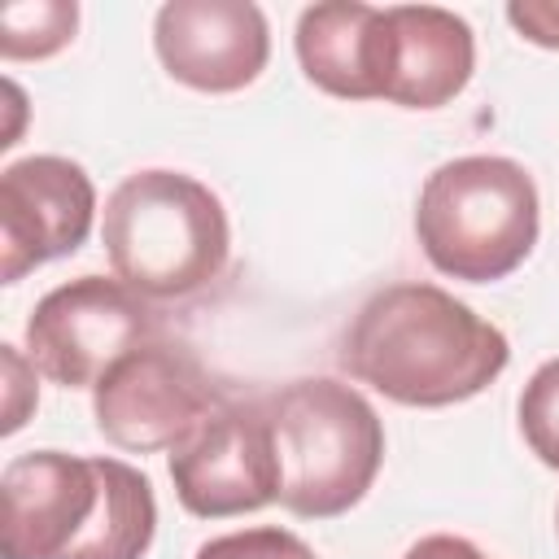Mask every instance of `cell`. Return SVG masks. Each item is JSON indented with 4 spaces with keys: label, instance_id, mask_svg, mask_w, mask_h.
Wrapping results in <instances>:
<instances>
[{
    "label": "cell",
    "instance_id": "obj_15",
    "mask_svg": "<svg viewBox=\"0 0 559 559\" xmlns=\"http://www.w3.org/2000/svg\"><path fill=\"white\" fill-rule=\"evenodd\" d=\"M197 559H314V550L297 533L262 524V528H240V533L201 542Z\"/></svg>",
    "mask_w": 559,
    "mask_h": 559
},
{
    "label": "cell",
    "instance_id": "obj_10",
    "mask_svg": "<svg viewBox=\"0 0 559 559\" xmlns=\"http://www.w3.org/2000/svg\"><path fill=\"white\" fill-rule=\"evenodd\" d=\"M153 48L175 83L227 96L266 70L271 31L249 0H170L153 17Z\"/></svg>",
    "mask_w": 559,
    "mask_h": 559
},
{
    "label": "cell",
    "instance_id": "obj_19",
    "mask_svg": "<svg viewBox=\"0 0 559 559\" xmlns=\"http://www.w3.org/2000/svg\"><path fill=\"white\" fill-rule=\"evenodd\" d=\"M555 528H559V511H555Z\"/></svg>",
    "mask_w": 559,
    "mask_h": 559
},
{
    "label": "cell",
    "instance_id": "obj_11",
    "mask_svg": "<svg viewBox=\"0 0 559 559\" xmlns=\"http://www.w3.org/2000/svg\"><path fill=\"white\" fill-rule=\"evenodd\" d=\"M389 79L384 100L402 109L450 105L476 70L472 26L441 4H389Z\"/></svg>",
    "mask_w": 559,
    "mask_h": 559
},
{
    "label": "cell",
    "instance_id": "obj_13",
    "mask_svg": "<svg viewBox=\"0 0 559 559\" xmlns=\"http://www.w3.org/2000/svg\"><path fill=\"white\" fill-rule=\"evenodd\" d=\"M79 31L74 0H13L0 9V57L44 61L61 52Z\"/></svg>",
    "mask_w": 559,
    "mask_h": 559
},
{
    "label": "cell",
    "instance_id": "obj_8",
    "mask_svg": "<svg viewBox=\"0 0 559 559\" xmlns=\"http://www.w3.org/2000/svg\"><path fill=\"white\" fill-rule=\"evenodd\" d=\"M170 485L183 511L201 520L262 511L280 502V454L275 437L258 402L223 397L175 450H170Z\"/></svg>",
    "mask_w": 559,
    "mask_h": 559
},
{
    "label": "cell",
    "instance_id": "obj_9",
    "mask_svg": "<svg viewBox=\"0 0 559 559\" xmlns=\"http://www.w3.org/2000/svg\"><path fill=\"white\" fill-rule=\"evenodd\" d=\"M96 218L92 175L57 153H31L0 170V280L74 253Z\"/></svg>",
    "mask_w": 559,
    "mask_h": 559
},
{
    "label": "cell",
    "instance_id": "obj_17",
    "mask_svg": "<svg viewBox=\"0 0 559 559\" xmlns=\"http://www.w3.org/2000/svg\"><path fill=\"white\" fill-rule=\"evenodd\" d=\"M507 22L520 31V39L559 52V0H511Z\"/></svg>",
    "mask_w": 559,
    "mask_h": 559
},
{
    "label": "cell",
    "instance_id": "obj_16",
    "mask_svg": "<svg viewBox=\"0 0 559 559\" xmlns=\"http://www.w3.org/2000/svg\"><path fill=\"white\" fill-rule=\"evenodd\" d=\"M0 358H4V384H9V397H4V437H13L26 424V415L39 406V389H35V362L17 345H0Z\"/></svg>",
    "mask_w": 559,
    "mask_h": 559
},
{
    "label": "cell",
    "instance_id": "obj_3",
    "mask_svg": "<svg viewBox=\"0 0 559 559\" xmlns=\"http://www.w3.org/2000/svg\"><path fill=\"white\" fill-rule=\"evenodd\" d=\"M105 258L144 301H183L223 280L231 223L218 192L183 170L148 166L127 175L100 218Z\"/></svg>",
    "mask_w": 559,
    "mask_h": 559
},
{
    "label": "cell",
    "instance_id": "obj_5",
    "mask_svg": "<svg viewBox=\"0 0 559 559\" xmlns=\"http://www.w3.org/2000/svg\"><path fill=\"white\" fill-rule=\"evenodd\" d=\"M542 201L533 175L515 157L467 153L441 162L415 201V236L424 258L467 284L507 280L533 253Z\"/></svg>",
    "mask_w": 559,
    "mask_h": 559
},
{
    "label": "cell",
    "instance_id": "obj_12",
    "mask_svg": "<svg viewBox=\"0 0 559 559\" xmlns=\"http://www.w3.org/2000/svg\"><path fill=\"white\" fill-rule=\"evenodd\" d=\"M301 74L341 100H384L389 79V22L384 9L362 0H323L297 17Z\"/></svg>",
    "mask_w": 559,
    "mask_h": 559
},
{
    "label": "cell",
    "instance_id": "obj_7",
    "mask_svg": "<svg viewBox=\"0 0 559 559\" xmlns=\"http://www.w3.org/2000/svg\"><path fill=\"white\" fill-rule=\"evenodd\" d=\"M162 336L153 306L122 280L79 275L44 293L26 319V358L61 389H96V380L135 345Z\"/></svg>",
    "mask_w": 559,
    "mask_h": 559
},
{
    "label": "cell",
    "instance_id": "obj_6",
    "mask_svg": "<svg viewBox=\"0 0 559 559\" xmlns=\"http://www.w3.org/2000/svg\"><path fill=\"white\" fill-rule=\"evenodd\" d=\"M218 402L223 389L201 367V358L166 336L122 354L92 389L100 437L131 454L175 450Z\"/></svg>",
    "mask_w": 559,
    "mask_h": 559
},
{
    "label": "cell",
    "instance_id": "obj_1",
    "mask_svg": "<svg viewBox=\"0 0 559 559\" xmlns=\"http://www.w3.org/2000/svg\"><path fill=\"white\" fill-rule=\"evenodd\" d=\"M507 362L502 328L424 280L376 288L341 332V367L397 406H459Z\"/></svg>",
    "mask_w": 559,
    "mask_h": 559
},
{
    "label": "cell",
    "instance_id": "obj_14",
    "mask_svg": "<svg viewBox=\"0 0 559 559\" xmlns=\"http://www.w3.org/2000/svg\"><path fill=\"white\" fill-rule=\"evenodd\" d=\"M515 415H520V432H524L528 450L546 467L559 472V358H546L528 376Z\"/></svg>",
    "mask_w": 559,
    "mask_h": 559
},
{
    "label": "cell",
    "instance_id": "obj_4",
    "mask_svg": "<svg viewBox=\"0 0 559 559\" xmlns=\"http://www.w3.org/2000/svg\"><path fill=\"white\" fill-rule=\"evenodd\" d=\"M262 411L280 454L284 511L332 520L367 498L384 463V424L354 384L306 376L266 393Z\"/></svg>",
    "mask_w": 559,
    "mask_h": 559
},
{
    "label": "cell",
    "instance_id": "obj_18",
    "mask_svg": "<svg viewBox=\"0 0 559 559\" xmlns=\"http://www.w3.org/2000/svg\"><path fill=\"white\" fill-rule=\"evenodd\" d=\"M402 559H489L480 546H472L467 537H454V533H428L419 537Z\"/></svg>",
    "mask_w": 559,
    "mask_h": 559
},
{
    "label": "cell",
    "instance_id": "obj_2",
    "mask_svg": "<svg viewBox=\"0 0 559 559\" xmlns=\"http://www.w3.org/2000/svg\"><path fill=\"white\" fill-rule=\"evenodd\" d=\"M4 559H144L157 533L153 480L122 459L31 450L0 472Z\"/></svg>",
    "mask_w": 559,
    "mask_h": 559
}]
</instances>
